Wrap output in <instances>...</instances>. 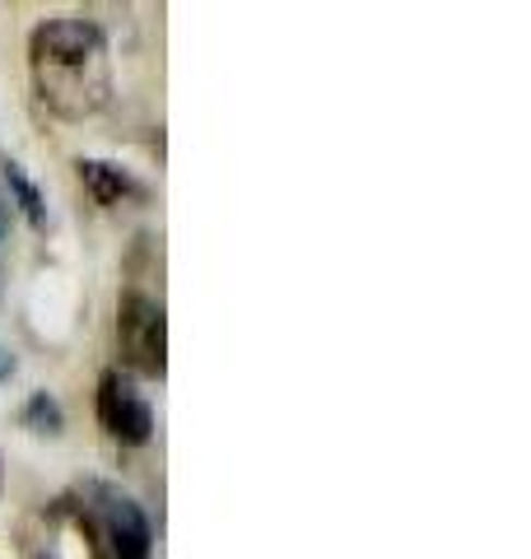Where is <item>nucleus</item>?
<instances>
[{"instance_id": "f257e3e1", "label": "nucleus", "mask_w": 531, "mask_h": 559, "mask_svg": "<svg viewBox=\"0 0 531 559\" xmlns=\"http://www.w3.org/2000/svg\"><path fill=\"white\" fill-rule=\"evenodd\" d=\"M33 90L61 121H84L108 108L113 66L103 33L84 20H47L28 33Z\"/></svg>"}, {"instance_id": "f03ea898", "label": "nucleus", "mask_w": 531, "mask_h": 559, "mask_svg": "<svg viewBox=\"0 0 531 559\" xmlns=\"http://www.w3.org/2000/svg\"><path fill=\"white\" fill-rule=\"evenodd\" d=\"M117 345L135 373L164 378V308L145 294H127L117 308Z\"/></svg>"}, {"instance_id": "7ed1b4c3", "label": "nucleus", "mask_w": 531, "mask_h": 559, "mask_svg": "<svg viewBox=\"0 0 531 559\" xmlns=\"http://www.w3.org/2000/svg\"><path fill=\"white\" fill-rule=\"evenodd\" d=\"M98 419L113 439L131 443V448L150 443V433H154V411L140 401V392L117 369H108L98 378Z\"/></svg>"}, {"instance_id": "20e7f679", "label": "nucleus", "mask_w": 531, "mask_h": 559, "mask_svg": "<svg viewBox=\"0 0 531 559\" xmlns=\"http://www.w3.org/2000/svg\"><path fill=\"white\" fill-rule=\"evenodd\" d=\"M94 499H98L108 555L113 559H150V522L140 513V503L113 485H94Z\"/></svg>"}, {"instance_id": "39448f33", "label": "nucleus", "mask_w": 531, "mask_h": 559, "mask_svg": "<svg viewBox=\"0 0 531 559\" xmlns=\"http://www.w3.org/2000/svg\"><path fill=\"white\" fill-rule=\"evenodd\" d=\"M75 173H80V182L88 187V197H94L98 205H117L121 197H140V182L131 178L127 168H117V164L80 159V164H75Z\"/></svg>"}, {"instance_id": "423d86ee", "label": "nucleus", "mask_w": 531, "mask_h": 559, "mask_svg": "<svg viewBox=\"0 0 531 559\" xmlns=\"http://www.w3.org/2000/svg\"><path fill=\"white\" fill-rule=\"evenodd\" d=\"M5 187H10L14 205H20L24 215H28L33 229L47 234V201H43V191L33 187V178H28V173H24L20 164H14V159H5Z\"/></svg>"}, {"instance_id": "0eeeda50", "label": "nucleus", "mask_w": 531, "mask_h": 559, "mask_svg": "<svg viewBox=\"0 0 531 559\" xmlns=\"http://www.w3.org/2000/svg\"><path fill=\"white\" fill-rule=\"evenodd\" d=\"M20 419H24V429H33V433H61V425H66L57 396H47V392H33Z\"/></svg>"}, {"instance_id": "6e6552de", "label": "nucleus", "mask_w": 531, "mask_h": 559, "mask_svg": "<svg viewBox=\"0 0 531 559\" xmlns=\"http://www.w3.org/2000/svg\"><path fill=\"white\" fill-rule=\"evenodd\" d=\"M14 369H20V359H14V349L10 345H0V382H10Z\"/></svg>"}, {"instance_id": "1a4fd4ad", "label": "nucleus", "mask_w": 531, "mask_h": 559, "mask_svg": "<svg viewBox=\"0 0 531 559\" xmlns=\"http://www.w3.org/2000/svg\"><path fill=\"white\" fill-rule=\"evenodd\" d=\"M5 219H10V205H5V197H0V234H5Z\"/></svg>"}, {"instance_id": "9d476101", "label": "nucleus", "mask_w": 531, "mask_h": 559, "mask_svg": "<svg viewBox=\"0 0 531 559\" xmlns=\"http://www.w3.org/2000/svg\"><path fill=\"white\" fill-rule=\"evenodd\" d=\"M38 559H57V555H38Z\"/></svg>"}]
</instances>
